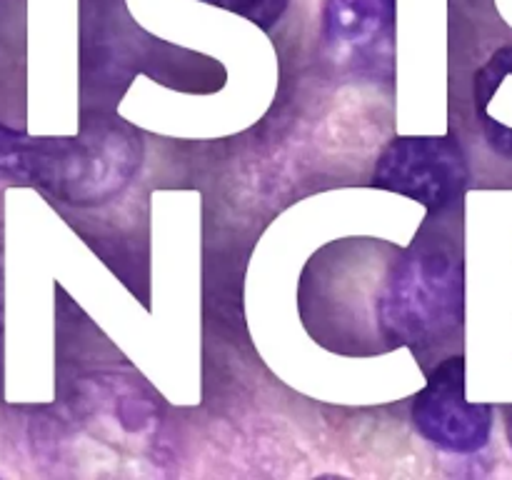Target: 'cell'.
Wrapping results in <instances>:
<instances>
[{
  "mask_svg": "<svg viewBox=\"0 0 512 480\" xmlns=\"http://www.w3.org/2000/svg\"><path fill=\"white\" fill-rule=\"evenodd\" d=\"M508 440H510V448H512V410L508 415Z\"/></svg>",
  "mask_w": 512,
  "mask_h": 480,
  "instance_id": "9",
  "label": "cell"
},
{
  "mask_svg": "<svg viewBox=\"0 0 512 480\" xmlns=\"http://www.w3.org/2000/svg\"><path fill=\"white\" fill-rule=\"evenodd\" d=\"M0 173H10V168H8V160H5V158H0Z\"/></svg>",
  "mask_w": 512,
  "mask_h": 480,
  "instance_id": "10",
  "label": "cell"
},
{
  "mask_svg": "<svg viewBox=\"0 0 512 480\" xmlns=\"http://www.w3.org/2000/svg\"><path fill=\"white\" fill-rule=\"evenodd\" d=\"M383 30H393L383 0H325L323 38L338 53H363Z\"/></svg>",
  "mask_w": 512,
  "mask_h": 480,
  "instance_id": "4",
  "label": "cell"
},
{
  "mask_svg": "<svg viewBox=\"0 0 512 480\" xmlns=\"http://www.w3.org/2000/svg\"><path fill=\"white\" fill-rule=\"evenodd\" d=\"M485 133H488V143L493 145L498 153L512 155V130L503 128V125H498L495 120L485 118Z\"/></svg>",
  "mask_w": 512,
  "mask_h": 480,
  "instance_id": "6",
  "label": "cell"
},
{
  "mask_svg": "<svg viewBox=\"0 0 512 480\" xmlns=\"http://www.w3.org/2000/svg\"><path fill=\"white\" fill-rule=\"evenodd\" d=\"M200 3L218 5V8L230 10L235 15H243L245 20L255 23L258 28L270 30L283 18L290 0H200Z\"/></svg>",
  "mask_w": 512,
  "mask_h": 480,
  "instance_id": "5",
  "label": "cell"
},
{
  "mask_svg": "<svg viewBox=\"0 0 512 480\" xmlns=\"http://www.w3.org/2000/svg\"><path fill=\"white\" fill-rule=\"evenodd\" d=\"M405 253L375 238H345L320 248L305 265L298 288L305 330L323 348L353 358L403 345Z\"/></svg>",
  "mask_w": 512,
  "mask_h": 480,
  "instance_id": "1",
  "label": "cell"
},
{
  "mask_svg": "<svg viewBox=\"0 0 512 480\" xmlns=\"http://www.w3.org/2000/svg\"><path fill=\"white\" fill-rule=\"evenodd\" d=\"M383 8H385V15H388L390 23H393V20H395V0H383Z\"/></svg>",
  "mask_w": 512,
  "mask_h": 480,
  "instance_id": "7",
  "label": "cell"
},
{
  "mask_svg": "<svg viewBox=\"0 0 512 480\" xmlns=\"http://www.w3.org/2000/svg\"><path fill=\"white\" fill-rule=\"evenodd\" d=\"M0 330H3V273H0Z\"/></svg>",
  "mask_w": 512,
  "mask_h": 480,
  "instance_id": "8",
  "label": "cell"
},
{
  "mask_svg": "<svg viewBox=\"0 0 512 480\" xmlns=\"http://www.w3.org/2000/svg\"><path fill=\"white\" fill-rule=\"evenodd\" d=\"M373 180L443 213L468 183V160L455 138H395L380 153Z\"/></svg>",
  "mask_w": 512,
  "mask_h": 480,
  "instance_id": "2",
  "label": "cell"
},
{
  "mask_svg": "<svg viewBox=\"0 0 512 480\" xmlns=\"http://www.w3.org/2000/svg\"><path fill=\"white\" fill-rule=\"evenodd\" d=\"M415 430L438 450L470 455L483 450L493 435V408L465 400L463 355L445 358L410 408Z\"/></svg>",
  "mask_w": 512,
  "mask_h": 480,
  "instance_id": "3",
  "label": "cell"
}]
</instances>
